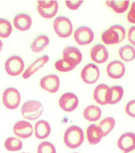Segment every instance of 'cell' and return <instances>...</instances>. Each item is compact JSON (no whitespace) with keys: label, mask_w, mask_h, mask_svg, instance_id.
Returning <instances> with one entry per match:
<instances>
[{"label":"cell","mask_w":135,"mask_h":153,"mask_svg":"<svg viewBox=\"0 0 135 153\" xmlns=\"http://www.w3.org/2000/svg\"><path fill=\"white\" fill-rule=\"evenodd\" d=\"M84 139L83 130L75 125L69 127L65 132L63 137L65 145L71 149L80 147L82 144Z\"/></svg>","instance_id":"6da1fadb"},{"label":"cell","mask_w":135,"mask_h":153,"mask_svg":"<svg viewBox=\"0 0 135 153\" xmlns=\"http://www.w3.org/2000/svg\"><path fill=\"white\" fill-rule=\"evenodd\" d=\"M126 31L123 26L114 25L103 32L101 39L107 45H115L122 42L125 39Z\"/></svg>","instance_id":"7a4b0ae2"},{"label":"cell","mask_w":135,"mask_h":153,"mask_svg":"<svg viewBox=\"0 0 135 153\" xmlns=\"http://www.w3.org/2000/svg\"><path fill=\"white\" fill-rule=\"evenodd\" d=\"M44 108L42 103L36 100L27 101L21 107V114L24 118L30 120L38 119L42 114Z\"/></svg>","instance_id":"3957f363"},{"label":"cell","mask_w":135,"mask_h":153,"mask_svg":"<svg viewBox=\"0 0 135 153\" xmlns=\"http://www.w3.org/2000/svg\"><path fill=\"white\" fill-rule=\"evenodd\" d=\"M53 27L56 33L60 38H66L72 33V22L65 16L57 17L54 21Z\"/></svg>","instance_id":"277c9868"},{"label":"cell","mask_w":135,"mask_h":153,"mask_svg":"<svg viewBox=\"0 0 135 153\" xmlns=\"http://www.w3.org/2000/svg\"><path fill=\"white\" fill-rule=\"evenodd\" d=\"M2 101L4 106L9 109L18 108L21 101V95L17 89L13 87L6 88L3 93Z\"/></svg>","instance_id":"5b68a950"},{"label":"cell","mask_w":135,"mask_h":153,"mask_svg":"<svg viewBox=\"0 0 135 153\" xmlns=\"http://www.w3.org/2000/svg\"><path fill=\"white\" fill-rule=\"evenodd\" d=\"M4 67L8 75L17 76L21 74L24 71V62L21 57L17 55H13L6 60Z\"/></svg>","instance_id":"8992f818"},{"label":"cell","mask_w":135,"mask_h":153,"mask_svg":"<svg viewBox=\"0 0 135 153\" xmlns=\"http://www.w3.org/2000/svg\"><path fill=\"white\" fill-rule=\"evenodd\" d=\"M37 10L43 18L49 19L54 17L58 10L57 1H38Z\"/></svg>","instance_id":"52a82bcc"},{"label":"cell","mask_w":135,"mask_h":153,"mask_svg":"<svg viewBox=\"0 0 135 153\" xmlns=\"http://www.w3.org/2000/svg\"><path fill=\"white\" fill-rule=\"evenodd\" d=\"M74 38L77 43L80 45L90 44L94 39V33L89 27L82 26L76 29L74 33Z\"/></svg>","instance_id":"ba28073f"},{"label":"cell","mask_w":135,"mask_h":153,"mask_svg":"<svg viewBox=\"0 0 135 153\" xmlns=\"http://www.w3.org/2000/svg\"><path fill=\"white\" fill-rule=\"evenodd\" d=\"M59 105L61 108L65 111L71 112L75 111L78 106L79 99L73 93H66L60 97Z\"/></svg>","instance_id":"9c48e42d"},{"label":"cell","mask_w":135,"mask_h":153,"mask_svg":"<svg viewBox=\"0 0 135 153\" xmlns=\"http://www.w3.org/2000/svg\"><path fill=\"white\" fill-rule=\"evenodd\" d=\"M81 78L83 81L87 84H94L100 76V71L96 65L90 63L83 68L81 72Z\"/></svg>","instance_id":"30bf717a"},{"label":"cell","mask_w":135,"mask_h":153,"mask_svg":"<svg viewBox=\"0 0 135 153\" xmlns=\"http://www.w3.org/2000/svg\"><path fill=\"white\" fill-rule=\"evenodd\" d=\"M63 59L75 67L81 63L82 54L79 48L73 46L66 47L63 51Z\"/></svg>","instance_id":"8fae6325"},{"label":"cell","mask_w":135,"mask_h":153,"mask_svg":"<svg viewBox=\"0 0 135 153\" xmlns=\"http://www.w3.org/2000/svg\"><path fill=\"white\" fill-rule=\"evenodd\" d=\"M40 86L45 90L51 93L57 92L60 86V80L58 76L55 74H49L41 79Z\"/></svg>","instance_id":"7c38bea8"},{"label":"cell","mask_w":135,"mask_h":153,"mask_svg":"<svg viewBox=\"0 0 135 153\" xmlns=\"http://www.w3.org/2000/svg\"><path fill=\"white\" fill-rule=\"evenodd\" d=\"M15 134L21 139H27L32 135L33 129L30 123L24 120L17 122L13 128Z\"/></svg>","instance_id":"4fadbf2b"},{"label":"cell","mask_w":135,"mask_h":153,"mask_svg":"<svg viewBox=\"0 0 135 153\" xmlns=\"http://www.w3.org/2000/svg\"><path fill=\"white\" fill-rule=\"evenodd\" d=\"M91 56L94 62L98 64H103L109 58V53L105 45L98 44L91 49Z\"/></svg>","instance_id":"5bb4252c"},{"label":"cell","mask_w":135,"mask_h":153,"mask_svg":"<svg viewBox=\"0 0 135 153\" xmlns=\"http://www.w3.org/2000/svg\"><path fill=\"white\" fill-rule=\"evenodd\" d=\"M117 146L124 152H128L135 148V134L133 132H126L121 135L117 141Z\"/></svg>","instance_id":"9a60e30c"},{"label":"cell","mask_w":135,"mask_h":153,"mask_svg":"<svg viewBox=\"0 0 135 153\" xmlns=\"http://www.w3.org/2000/svg\"><path fill=\"white\" fill-rule=\"evenodd\" d=\"M107 72L108 76L111 78L120 79L125 74V67L123 62L120 61H112L108 65Z\"/></svg>","instance_id":"2e32d148"},{"label":"cell","mask_w":135,"mask_h":153,"mask_svg":"<svg viewBox=\"0 0 135 153\" xmlns=\"http://www.w3.org/2000/svg\"><path fill=\"white\" fill-rule=\"evenodd\" d=\"M32 22L30 16L25 13H20L16 15L13 21L15 27L21 31L29 30L31 27Z\"/></svg>","instance_id":"e0dca14e"},{"label":"cell","mask_w":135,"mask_h":153,"mask_svg":"<svg viewBox=\"0 0 135 153\" xmlns=\"http://www.w3.org/2000/svg\"><path fill=\"white\" fill-rule=\"evenodd\" d=\"M49 56L47 55H44L37 59L24 71L22 75L23 78L25 79L29 78L34 73H36L39 69L44 66V65L49 62Z\"/></svg>","instance_id":"ac0fdd59"},{"label":"cell","mask_w":135,"mask_h":153,"mask_svg":"<svg viewBox=\"0 0 135 153\" xmlns=\"http://www.w3.org/2000/svg\"><path fill=\"white\" fill-rule=\"evenodd\" d=\"M87 139L91 145H96L103 137L101 129L95 124L89 125L86 131Z\"/></svg>","instance_id":"d6986e66"},{"label":"cell","mask_w":135,"mask_h":153,"mask_svg":"<svg viewBox=\"0 0 135 153\" xmlns=\"http://www.w3.org/2000/svg\"><path fill=\"white\" fill-rule=\"evenodd\" d=\"M34 131L35 137L38 139H46L51 134V126L47 121L41 120L35 123Z\"/></svg>","instance_id":"ffe728a7"},{"label":"cell","mask_w":135,"mask_h":153,"mask_svg":"<svg viewBox=\"0 0 135 153\" xmlns=\"http://www.w3.org/2000/svg\"><path fill=\"white\" fill-rule=\"evenodd\" d=\"M124 95V90L121 86L109 88L107 91V104H115L121 101Z\"/></svg>","instance_id":"44dd1931"},{"label":"cell","mask_w":135,"mask_h":153,"mask_svg":"<svg viewBox=\"0 0 135 153\" xmlns=\"http://www.w3.org/2000/svg\"><path fill=\"white\" fill-rule=\"evenodd\" d=\"M101 110L96 105H89L86 107L83 111V116L85 119L94 122L98 120L101 116Z\"/></svg>","instance_id":"7402d4cb"},{"label":"cell","mask_w":135,"mask_h":153,"mask_svg":"<svg viewBox=\"0 0 135 153\" xmlns=\"http://www.w3.org/2000/svg\"><path fill=\"white\" fill-rule=\"evenodd\" d=\"M109 87L105 84H100L96 87L94 92V98L97 103L102 105L107 104V91Z\"/></svg>","instance_id":"603a6c76"},{"label":"cell","mask_w":135,"mask_h":153,"mask_svg":"<svg viewBox=\"0 0 135 153\" xmlns=\"http://www.w3.org/2000/svg\"><path fill=\"white\" fill-rule=\"evenodd\" d=\"M49 43V37L45 34H40L34 39L31 45V49L34 53L42 52Z\"/></svg>","instance_id":"cb8c5ba5"},{"label":"cell","mask_w":135,"mask_h":153,"mask_svg":"<svg viewBox=\"0 0 135 153\" xmlns=\"http://www.w3.org/2000/svg\"><path fill=\"white\" fill-rule=\"evenodd\" d=\"M119 55L123 61L129 62L135 59V49L131 45H125L121 47L119 51Z\"/></svg>","instance_id":"d4e9b609"},{"label":"cell","mask_w":135,"mask_h":153,"mask_svg":"<svg viewBox=\"0 0 135 153\" xmlns=\"http://www.w3.org/2000/svg\"><path fill=\"white\" fill-rule=\"evenodd\" d=\"M105 4L117 13L122 14L128 8L129 1H108Z\"/></svg>","instance_id":"484cf974"},{"label":"cell","mask_w":135,"mask_h":153,"mask_svg":"<svg viewBox=\"0 0 135 153\" xmlns=\"http://www.w3.org/2000/svg\"><path fill=\"white\" fill-rule=\"evenodd\" d=\"M115 125V119L112 117H107L103 119L98 126L102 131L103 137H105L110 133V132L114 128Z\"/></svg>","instance_id":"4316f807"},{"label":"cell","mask_w":135,"mask_h":153,"mask_svg":"<svg viewBox=\"0 0 135 153\" xmlns=\"http://www.w3.org/2000/svg\"><path fill=\"white\" fill-rule=\"evenodd\" d=\"M22 146L21 141L16 137H8L4 142V146L8 151H19L21 149Z\"/></svg>","instance_id":"83f0119b"},{"label":"cell","mask_w":135,"mask_h":153,"mask_svg":"<svg viewBox=\"0 0 135 153\" xmlns=\"http://www.w3.org/2000/svg\"><path fill=\"white\" fill-rule=\"evenodd\" d=\"M13 28L10 22L4 18H0V37L7 38L12 32Z\"/></svg>","instance_id":"f1b7e54d"},{"label":"cell","mask_w":135,"mask_h":153,"mask_svg":"<svg viewBox=\"0 0 135 153\" xmlns=\"http://www.w3.org/2000/svg\"><path fill=\"white\" fill-rule=\"evenodd\" d=\"M37 152L38 153H56V149L52 143L44 141L38 145Z\"/></svg>","instance_id":"f546056e"},{"label":"cell","mask_w":135,"mask_h":153,"mask_svg":"<svg viewBox=\"0 0 135 153\" xmlns=\"http://www.w3.org/2000/svg\"><path fill=\"white\" fill-rule=\"evenodd\" d=\"M55 67L57 70L61 72H68L75 68V66L66 62L63 59H61L57 61L55 64Z\"/></svg>","instance_id":"4dcf8cb0"},{"label":"cell","mask_w":135,"mask_h":153,"mask_svg":"<svg viewBox=\"0 0 135 153\" xmlns=\"http://www.w3.org/2000/svg\"><path fill=\"white\" fill-rule=\"evenodd\" d=\"M125 111L130 117L135 118V100L127 103L125 107Z\"/></svg>","instance_id":"1f68e13d"},{"label":"cell","mask_w":135,"mask_h":153,"mask_svg":"<svg viewBox=\"0 0 135 153\" xmlns=\"http://www.w3.org/2000/svg\"><path fill=\"white\" fill-rule=\"evenodd\" d=\"M83 1H66L67 7L71 10H77L83 3Z\"/></svg>","instance_id":"d6a6232c"},{"label":"cell","mask_w":135,"mask_h":153,"mask_svg":"<svg viewBox=\"0 0 135 153\" xmlns=\"http://www.w3.org/2000/svg\"><path fill=\"white\" fill-rule=\"evenodd\" d=\"M127 19L129 22L135 24V1L131 4V8L127 15Z\"/></svg>","instance_id":"836d02e7"},{"label":"cell","mask_w":135,"mask_h":153,"mask_svg":"<svg viewBox=\"0 0 135 153\" xmlns=\"http://www.w3.org/2000/svg\"><path fill=\"white\" fill-rule=\"evenodd\" d=\"M128 39L131 44L135 46V26L129 29L128 32Z\"/></svg>","instance_id":"e575fe53"},{"label":"cell","mask_w":135,"mask_h":153,"mask_svg":"<svg viewBox=\"0 0 135 153\" xmlns=\"http://www.w3.org/2000/svg\"><path fill=\"white\" fill-rule=\"evenodd\" d=\"M3 42H2V41L0 40V52H1V51H2V48H3Z\"/></svg>","instance_id":"d590c367"},{"label":"cell","mask_w":135,"mask_h":153,"mask_svg":"<svg viewBox=\"0 0 135 153\" xmlns=\"http://www.w3.org/2000/svg\"><path fill=\"white\" fill-rule=\"evenodd\" d=\"M124 153H135V148L131 151L128 152H124Z\"/></svg>","instance_id":"8d00e7d4"},{"label":"cell","mask_w":135,"mask_h":153,"mask_svg":"<svg viewBox=\"0 0 135 153\" xmlns=\"http://www.w3.org/2000/svg\"></svg>","instance_id":"74e56055"},{"label":"cell","mask_w":135,"mask_h":153,"mask_svg":"<svg viewBox=\"0 0 135 153\" xmlns=\"http://www.w3.org/2000/svg\"></svg>","instance_id":"f35d334b"}]
</instances>
